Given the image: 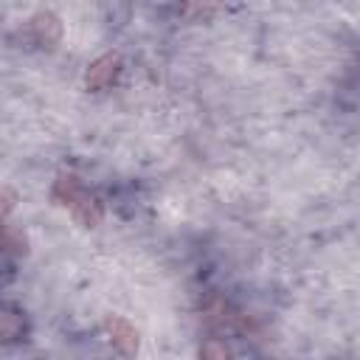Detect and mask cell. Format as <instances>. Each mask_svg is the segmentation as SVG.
Listing matches in <instances>:
<instances>
[{
	"mask_svg": "<svg viewBox=\"0 0 360 360\" xmlns=\"http://www.w3.org/2000/svg\"><path fill=\"white\" fill-rule=\"evenodd\" d=\"M53 200L59 202V205H65L82 225H87V228H93V225H98L101 222V217H104V208H101V202L79 183V177H73V174H59L56 180H53Z\"/></svg>",
	"mask_w": 360,
	"mask_h": 360,
	"instance_id": "1",
	"label": "cell"
},
{
	"mask_svg": "<svg viewBox=\"0 0 360 360\" xmlns=\"http://www.w3.org/2000/svg\"><path fill=\"white\" fill-rule=\"evenodd\" d=\"M121 73V56L118 53H104L98 56L90 70H87V87L90 90H107Z\"/></svg>",
	"mask_w": 360,
	"mask_h": 360,
	"instance_id": "2",
	"label": "cell"
},
{
	"mask_svg": "<svg viewBox=\"0 0 360 360\" xmlns=\"http://www.w3.org/2000/svg\"><path fill=\"white\" fill-rule=\"evenodd\" d=\"M25 335V318L17 307L0 304V343H14Z\"/></svg>",
	"mask_w": 360,
	"mask_h": 360,
	"instance_id": "3",
	"label": "cell"
},
{
	"mask_svg": "<svg viewBox=\"0 0 360 360\" xmlns=\"http://www.w3.org/2000/svg\"><path fill=\"white\" fill-rule=\"evenodd\" d=\"M104 329L110 332V340L124 352V354H132L138 349V332L124 321V318H107L104 321Z\"/></svg>",
	"mask_w": 360,
	"mask_h": 360,
	"instance_id": "4",
	"label": "cell"
},
{
	"mask_svg": "<svg viewBox=\"0 0 360 360\" xmlns=\"http://www.w3.org/2000/svg\"><path fill=\"white\" fill-rule=\"evenodd\" d=\"M31 34H34V39H37L39 45L56 42V39H59V22H56V17H53V14H39V17H34V20H31Z\"/></svg>",
	"mask_w": 360,
	"mask_h": 360,
	"instance_id": "5",
	"label": "cell"
},
{
	"mask_svg": "<svg viewBox=\"0 0 360 360\" xmlns=\"http://www.w3.org/2000/svg\"><path fill=\"white\" fill-rule=\"evenodd\" d=\"M14 202H17V194L8 186H3L0 188V219H6V214L14 208Z\"/></svg>",
	"mask_w": 360,
	"mask_h": 360,
	"instance_id": "6",
	"label": "cell"
}]
</instances>
